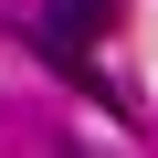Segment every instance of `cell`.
Instances as JSON below:
<instances>
[{
	"label": "cell",
	"mask_w": 158,
	"mask_h": 158,
	"mask_svg": "<svg viewBox=\"0 0 158 158\" xmlns=\"http://www.w3.org/2000/svg\"><path fill=\"white\" fill-rule=\"evenodd\" d=\"M95 32H106V0H42V63H53V74L95 85V63H85Z\"/></svg>",
	"instance_id": "6da1fadb"
}]
</instances>
